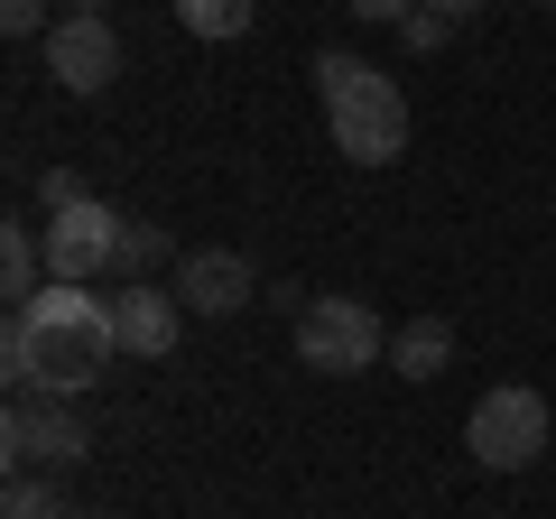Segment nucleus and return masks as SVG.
<instances>
[{
    "instance_id": "1",
    "label": "nucleus",
    "mask_w": 556,
    "mask_h": 519,
    "mask_svg": "<svg viewBox=\"0 0 556 519\" xmlns=\"http://www.w3.org/2000/svg\"><path fill=\"white\" fill-rule=\"evenodd\" d=\"M112 353H121L112 306L65 288V279H47V298L10 306V334H0V362H10V390L20 400H84L112 371Z\"/></svg>"
},
{
    "instance_id": "2",
    "label": "nucleus",
    "mask_w": 556,
    "mask_h": 519,
    "mask_svg": "<svg viewBox=\"0 0 556 519\" xmlns=\"http://www.w3.org/2000/svg\"><path fill=\"white\" fill-rule=\"evenodd\" d=\"M316 93H325V130H334V149L353 167H390L408 149V102H399V84L380 65L334 47V56H316Z\"/></svg>"
},
{
    "instance_id": "3",
    "label": "nucleus",
    "mask_w": 556,
    "mask_h": 519,
    "mask_svg": "<svg viewBox=\"0 0 556 519\" xmlns=\"http://www.w3.org/2000/svg\"><path fill=\"white\" fill-rule=\"evenodd\" d=\"M464 445H473V464H492V473H529L538 455H547V400L538 390H482L473 418H464Z\"/></svg>"
},
{
    "instance_id": "4",
    "label": "nucleus",
    "mask_w": 556,
    "mask_h": 519,
    "mask_svg": "<svg viewBox=\"0 0 556 519\" xmlns=\"http://www.w3.org/2000/svg\"><path fill=\"white\" fill-rule=\"evenodd\" d=\"M380 353H390V325H380L362 298H316L298 316V362H306V371H325V380L371 371Z\"/></svg>"
},
{
    "instance_id": "5",
    "label": "nucleus",
    "mask_w": 556,
    "mask_h": 519,
    "mask_svg": "<svg viewBox=\"0 0 556 519\" xmlns=\"http://www.w3.org/2000/svg\"><path fill=\"white\" fill-rule=\"evenodd\" d=\"M47 269H56L65 288H84V279H102V269H121V214L112 204H65V214H47Z\"/></svg>"
},
{
    "instance_id": "6",
    "label": "nucleus",
    "mask_w": 556,
    "mask_h": 519,
    "mask_svg": "<svg viewBox=\"0 0 556 519\" xmlns=\"http://www.w3.org/2000/svg\"><path fill=\"white\" fill-rule=\"evenodd\" d=\"M0 455L20 464V473H28V464H56V473H65V464L93 455V427L75 418V400H20L10 427H0Z\"/></svg>"
},
{
    "instance_id": "7",
    "label": "nucleus",
    "mask_w": 556,
    "mask_h": 519,
    "mask_svg": "<svg viewBox=\"0 0 556 519\" xmlns=\"http://www.w3.org/2000/svg\"><path fill=\"white\" fill-rule=\"evenodd\" d=\"M47 75H56L65 93H102V84L121 75V38H112V20H75V10H65V20L47 28Z\"/></svg>"
},
{
    "instance_id": "8",
    "label": "nucleus",
    "mask_w": 556,
    "mask_h": 519,
    "mask_svg": "<svg viewBox=\"0 0 556 519\" xmlns=\"http://www.w3.org/2000/svg\"><path fill=\"white\" fill-rule=\"evenodd\" d=\"M112 334L130 362H167L186 334V298H167V288H121L112 298Z\"/></svg>"
},
{
    "instance_id": "9",
    "label": "nucleus",
    "mask_w": 556,
    "mask_h": 519,
    "mask_svg": "<svg viewBox=\"0 0 556 519\" xmlns=\"http://www.w3.org/2000/svg\"><path fill=\"white\" fill-rule=\"evenodd\" d=\"M251 288H260V269L241 251H186L177 260V298L195 306V316H241Z\"/></svg>"
},
{
    "instance_id": "10",
    "label": "nucleus",
    "mask_w": 556,
    "mask_h": 519,
    "mask_svg": "<svg viewBox=\"0 0 556 519\" xmlns=\"http://www.w3.org/2000/svg\"><path fill=\"white\" fill-rule=\"evenodd\" d=\"M445 362H455V325H445V316H408L390 334V371L399 380H437Z\"/></svg>"
},
{
    "instance_id": "11",
    "label": "nucleus",
    "mask_w": 556,
    "mask_h": 519,
    "mask_svg": "<svg viewBox=\"0 0 556 519\" xmlns=\"http://www.w3.org/2000/svg\"><path fill=\"white\" fill-rule=\"evenodd\" d=\"M47 279H56V269H47V241L28 232V223H10V232H0V298L28 306V298H47Z\"/></svg>"
},
{
    "instance_id": "12",
    "label": "nucleus",
    "mask_w": 556,
    "mask_h": 519,
    "mask_svg": "<svg viewBox=\"0 0 556 519\" xmlns=\"http://www.w3.org/2000/svg\"><path fill=\"white\" fill-rule=\"evenodd\" d=\"M251 10H260V0H177V28H186V38H241V28H251Z\"/></svg>"
},
{
    "instance_id": "13",
    "label": "nucleus",
    "mask_w": 556,
    "mask_h": 519,
    "mask_svg": "<svg viewBox=\"0 0 556 519\" xmlns=\"http://www.w3.org/2000/svg\"><path fill=\"white\" fill-rule=\"evenodd\" d=\"M159 260H177V241H167L159 223H121V269H130V288H139V269H159Z\"/></svg>"
},
{
    "instance_id": "14",
    "label": "nucleus",
    "mask_w": 556,
    "mask_h": 519,
    "mask_svg": "<svg viewBox=\"0 0 556 519\" xmlns=\"http://www.w3.org/2000/svg\"><path fill=\"white\" fill-rule=\"evenodd\" d=\"M65 510H75V501H56V482H10V501H0V519H65Z\"/></svg>"
},
{
    "instance_id": "15",
    "label": "nucleus",
    "mask_w": 556,
    "mask_h": 519,
    "mask_svg": "<svg viewBox=\"0 0 556 519\" xmlns=\"http://www.w3.org/2000/svg\"><path fill=\"white\" fill-rule=\"evenodd\" d=\"M399 38H408V47H417V56H437V47H445V38H455V20H445L437 0H417L408 20H399Z\"/></svg>"
},
{
    "instance_id": "16",
    "label": "nucleus",
    "mask_w": 556,
    "mask_h": 519,
    "mask_svg": "<svg viewBox=\"0 0 556 519\" xmlns=\"http://www.w3.org/2000/svg\"><path fill=\"white\" fill-rule=\"evenodd\" d=\"M0 28L10 38H47V0H0Z\"/></svg>"
},
{
    "instance_id": "17",
    "label": "nucleus",
    "mask_w": 556,
    "mask_h": 519,
    "mask_svg": "<svg viewBox=\"0 0 556 519\" xmlns=\"http://www.w3.org/2000/svg\"><path fill=\"white\" fill-rule=\"evenodd\" d=\"M343 10H353V20H371V28H399L417 0H343Z\"/></svg>"
},
{
    "instance_id": "18",
    "label": "nucleus",
    "mask_w": 556,
    "mask_h": 519,
    "mask_svg": "<svg viewBox=\"0 0 556 519\" xmlns=\"http://www.w3.org/2000/svg\"><path fill=\"white\" fill-rule=\"evenodd\" d=\"M38 195H47V214H65V204H84V186L65 177V167H47V177H38Z\"/></svg>"
},
{
    "instance_id": "19",
    "label": "nucleus",
    "mask_w": 556,
    "mask_h": 519,
    "mask_svg": "<svg viewBox=\"0 0 556 519\" xmlns=\"http://www.w3.org/2000/svg\"><path fill=\"white\" fill-rule=\"evenodd\" d=\"M65 10H75V20H112V0H65Z\"/></svg>"
},
{
    "instance_id": "20",
    "label": "nucleus",
    "mask_w": 556,
    "mask_h": 519,
    "mask_svg": "<svg viewBox=\"0 0 556 519\" xmlns=\"http://www.w3.org/2000/svg\"><path fill=\"white\" fill-rule=\"evenodd\" d=\"M437 10H445V20H473V10H482V0H437Z\"/></svg>"
},
{
    "instance_id": "21",
    "label": "nucleus",
    "mask_w": 556,
    "mask_h": 519,
    "mask_svg": "<svg viewBox=\"0 0 556 519\" xmlns=\"http://www.w3.org/2000/svg\"><path fill=\"white\" fill-rule=\"evenodd\" d=\"M65 519H102V510H65Z\"/></svg>"
},
{
    "instance_id": "22",
    "label": "nucleus",
    "mask_w": 556,
    "mask_h": 519,
    "mask_svg": "<svg viewBox=\"0 0 556 519\" xmlns=\"http://www.w3.org/2000/svg\"><path fill=\"white\" fill-rule=\"evenodd\" d=\"M538 10H556V0H538Z\"/></svg>"
}]
</instances>
